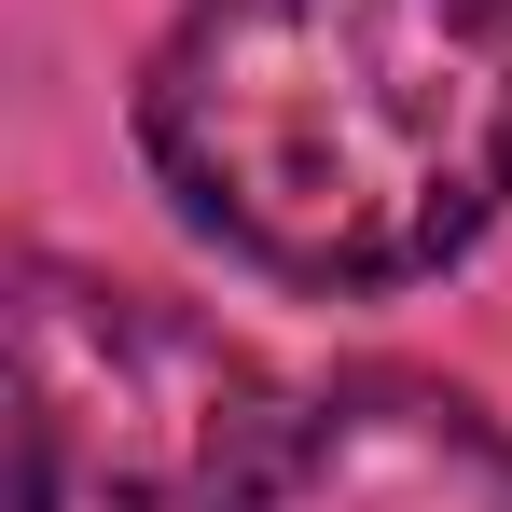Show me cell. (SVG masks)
Returning a JSON list of instances; mask_svg holds the SVG:
<instances>
[{"instance_id":"cell-1","label":"cell","mask_w":512,"mask_h":512,"mask_svg":"<svg viewBox=\"0 0 512 512\" xmlns=\"http://www.w3.org/2000/svg\"><path fill=\"white\" fill-rule=\"evenodd\" d=\"M139 153L263 277H429L512 208V0H194Z\"/></svg>"},{"instance_id":"cell-2","label":"cell","mask_w":512,"mask_h":512,"mask_svg":"<svg viewBox=\"0 0 512 512\" xmlns=\"http://www.w3.org/2000/svg\"><path fill=\"white\" fill-rule=\"evenodd\" d=\"M277 416V374L194 305L84 277L56 250L14 263V429L56 443L97 512H222Z\"/></svg>"},{"instance_id":"cell-3","label":"cell","mask_w":512,"mask_h":512,"mask_svg":"<svg viewBox=\"0 0 512 512\" xmlns=\"http://www.w3.org/2000/svg\"><path fill=\"white\" fill-rule=\"evenodd\" d=\"M222 512H512V429L443 374L305 388Z\"/></svg>"}]
</instances>
